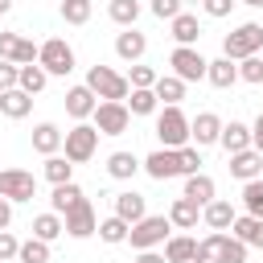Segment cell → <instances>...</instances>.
Listing matches in <instances>:
<instances>
[{
  "instance_id": "f6af8a7d",
  "label": "cell",
  "mask_w": 263,
  "mask_h": 263,
  "mask_svg": "<svg viewBox=\"0 0 263 263\" xmlns=\"http://www.w3.org/2000/svg\"><path fill=\"white\" fill-rule=\"evenodd\" d=\"M21 255V242H16V234L12 230H0V263H12Z\"/></svg>"
},
{
  "instance_id": "b9f144b4",
  "label": "cell",
  "mask_w": 263,
  "mask_h": 263,
  "mask_svg": "<svg viewBox=\"0 0 263 263\" xmlns=\"http://www.w3.org/2000/svg\"><path fill=\"white\" fill-rule=\"evenodd\" d=\"M238 82H251V86H259V82H263V58H259V53L238 62Z\"/></svg>"
},
{
  "instance_id": "6da1fadb",
  "label": "cell",
  "mask_w": 263,
  "mask_h": 263,
  "mask_svg": "<svg viewBox=\"0 0 263 263\" xmlns=\"http://www.w3.org/2000/svg\"><path fill=\"white\" fill-rule=\"evenodd\" d=\"M86 86L95 90L99 103H127V95H132L127 74H119V70H111V66H99V62L86 70Z\"/></svg>"
},
{
  "instance_id": "60d3db41",
  "label": "cell",
  "mask_w": 263,
  "mask_h": 263,
  "mask_svg": "<svg viewBox=\"0 0 263 263\" xmlns=\"http://www.w3.org/2000/svg\"><path fill=\"white\" fill-rule=\"evenodd\" d=\"M156 78H160V74H156L152 66H140V62L127 70V82H132V90H152V86H156Z\"/></svg>"
},
{
  "instance_id": "4dcf8cb0",
  "label": "cell",
  "mask_w": 263,
  "mask_h": 263,
  "mask_svg": "<svg viewBox=\"0 0 263 263\" xmlns=\"http://www.w3.org/2000/svg\"><path fill=\"white\" fill-rule=\"evenodd\" d=\"M66 234V222H62V214H37L33 218V238H41V242H53V238H62Z\"/></svg>"
},
{
  "instance_id": "1f68e13d",
  "label": "cell",
  "mask_w": 263,
  "mask_h": 263,
  "mask_svg": "<svg viewBox=\"0 0 263 263\" xmlns=\"http://www.w3.org/2000/svg\"><path fill=\"white\" fill-rule=\"evenodd\" d=\"M214 263H247V247L234 234L218 230V255H214Z\"/></svg>"
},
{
  "instance_id": "8fae6325",
  "label": "cell",
  "mask_w": 263,
  "mask_h": 263,
  "mask_svg": "<svg viewBox=\"0 0 263 263\" xmlns=\"http://www.w3.org/2000/svg\"><path fill=\"white\" fill-rule=\"evenodd\" d=\"M62 222H66V234H70V238H90V234H99V218H95V205H90L86 197H82L74 210H66Z\"/></svg>"
},
{
  "instance_id": "5b68a950",
  "label": "cell",
  "mask_w": 263,
  "mask_h": 263,
  "mask_svg": "<svg viewBox=\"0 0 263 263\" xmlns=\"http://www.w3.org/2000/svg\"><path fill=\"white\" fill-rule=\"evenodd\" d=\"M37 66H41L49 78H66V74L74 70V49H70V41H62V37H49V41H41Z\"/></svg>"
},
{
  "instance_id": "681fc988",
  "label": "cell",
  "mask_w": 263,
  "mask_h": 263,
  "mask_svg": "<svg viewBox=\"0 0 263 263\" xmlns=\"http://www.w3.org/2000/svg\"><path fill=\"white\" fill-rule=\"evenodd\" d=\"M8 222H12V201L0 197V230H8Z\"/></svg>"
},
{
  "instance_id": "603a6c76",
  "label": "cell",
  "mask_w": 263,
  "mask_h": 263,
  "mask_svg": "<svg viewBox=\"0 0 263 263\" xmlns=\"http://www.w3.org/2000/svg\"><path fill=\"white\" fill-rule=\"evenodd\" d=\"M205 82L218 86V90H230V86L238 82V62H230V58H214L210 70H205Z\"/></svg>"
},
{
  "instance_id": "ab89813d",
  "label": "cell",
  "mask_w": 263,
  "mask_h": 263,
  "mask_svg": "<svg viewBox=\"0 0 263 263\" xmlns=\"http://www.w3.org/2000/svg\"><path fill=\"white\" fill-rule=\"evenodd\" d=\"M16 263H49V242H41V238H25Z\"/></svg>"
},
{
  "instance_id": "cb8c5ba5",
  "label": "cell",
  "mask_w": 263,
  "mask_h": 263,
  "mask_svg": "<svg viewBox=\"0 0 263 263\" xmlns=\"http://www.w3.org/2000/svg\"><path fill=\"white\" fill-rule=\"evenodd\" d=\"M218 144L226 148V156L247 152V148H251V127H247V123H238V119H230V123H222V140H218Z\"/></svg>"
},
{
  "instance_id": "8d00e7d4",
  "label": "cell",
  "mask_w": 263,
  "mask_h": 263,
  "mask_svg": "<svg viewBox=\"0 0 263 263\" xmlns=\"http://www.w3.org/2000/svg\"><path fill=\"white\" fill-rule=\"evenodd\" d=\"M156 107H160L156 90H132L127 95V111L132 115H156Z\"/></svg>"
},
{
  "instance_id": "7402d4cb",
  "label": "cell",
  "mask_w": 263,
  "mask_h": 263,
  "mask_svg": "<svg viewBox=\"0 0 263 263\" xmlns=\"http://www.w3.org/2000/svg\"><path fill=\"white\" fill-rule=\"evenodd\" d=\"M140 168H144V160H140L136 152H111V156H107V177H111V181H132Z\"/></svg>"
},
{
  "instance_id": "8992f818",
  "label": "cell",
  "mask_w": 263,
  "mask_h": 263,
  "mask_svg": "<svg viewBox=\"0 0 263 263\" xmlns=\"http://www.w3.org/2000/svg\"><path fill=\"white\" fill-rule=\"evenodd\" d=\"M95 148H99V127H95V123H74V127L66 132L62 152H66L70 164H86V160L95 156Z\"/></svg>"
},
{
  "instance_id": "52a82bcc",
  "label": "cell",
  "mask_w": 263,
  "mask_h": 263,
  "mask_svg": "<svg viewBox=\"0 0 263 263\" xmlns=\"http://www.w3.org/2000/svg\"><path fill=\"white\" fill-rule=\"evenodd\" d=\"M168 66H173V74H177L181 82H201L205 70H210V62H205L193 45H177V49L168 53Z\"/></svg>"
},
{
  "instance_id": "7a4b0ae2",
  "label": "cell",
  "mask_w": 263,
  "mask_h": 263,
  "mask_svg": "<svg viewBox=\"0 0 263 263\" xmlns=\"http://www.w3.org/2000/svg\"><path fill=\"white\" fill-rule=\"evenodd\" d=\"M156 140H160V148L181 152V148L189 144V115H185L181 107H164V111L156 115Z\"/></svg>"
},
{
  "instance_id": "277c9868",
  "label": "cell",
  "mask_w": 263,
  "mask_h": 263,
  "mask_svg": "<svg viewBox=\"0 0 263 263\" xmlns=\"http://www.w3.org/2000/svg\"><path fill=\"white\" fill-rule=\"evenodd\" d=\"M259 45H263V25L247 21V25H238L234 33H226V37H222V58L242 62V58H255V53H259Z\"/></svg>"
},
{
  "instance_id": "ba28073f",
  "label": "cell",
  "mask_w": 263,
  "mask_h": 263,
  "mask_svg": "<svg viewBox=\"0 0 263 263\" xmlns=\"http://www.w3.org/2000/svg\"><path fill=\"white\" fill-rule=\"evenodd\" d=\"M90 119H95L99 136H123V132L132 127V111H127V103H99Z\"/></svg>"
},
{
  "instance_id": "c3c4849f",
  "label": "cell",
  "mask_w": 263,
  "mask_h": 263,
  "mask_svg": "<svg viewBox=\"0 0 263 263\" xmlns=\"http://www.w3.org/2000/svg\"><path fill=\"white\" fill-rule=\"evenodd\" d=\"M251 148H255V152L263 156V111H259V119L251 123Z\"/></svg>"
},
{
  "instance_id": "9c48e42d",
  "label": "cell",
  "mask_w": 263,
  "mask_h": 263,
  "mask_svg": "<svg viewBox=\"0 0 263 263\" xmlns=\"http://www.w3.org/2000/svg\"><path fill=\"white\" fill-rule=\"evenodd\" d=\"M0 197L8 201H33L37 197V177L25 168H4L0 173Z\"/></svg>"
},
{
  "instance_id": "bcb514c9",
  "label": "cell",
  "mask_w": 263,
  "mask_h": 263,
  "mask_svg": "<svg viewBox=\"0 0 263 263\" xmlns=\"http://www.w3.org/2000/svg\"><path fill=\"white\" fill-rule=\"evenodd\" d=\"M16 82H21V66H16V62H0V95L12 90Z\"/></svg>"
},
{
  "instance_id": "d6a6232c",
  "label": "cell",
  "mask_w": 263,
  "mask_h": 263,
  "mask_svg": "<svg viewBox=\"0 0 263 263\" xmlns=\"http://www.w3.org/2000/svg\"><path fill=\"white\" fill-rule=\"evenodd\" d=\"M107 16H111L115 25H123V29H136V21H140V0H111V4H107Z\"/></svg>"
},
{
  "instance_id": "e575fe53",
  "label": "cell",
  "mask_w": 263,
  "mask_h": 263,
  "mask_svg": "<svg viewBox=\"0 0 263 263\" xmlns=\"http://www.w3.org/2000/svg\"><path fill=\"white\" fill-rule=\"evenodd\" d=\"M127 234H132V226H127L123 218H115V214L99 222V238H103L107 247H119V242H127Z\"/></svg>"
},
{
  "instance_id": "484cf974",
  "label": "cell",
  "mask_w": 263,
  "mask_h": 263,
  "mask_svg": "<svg viewBox=\"0 0 263 263\" xmlns=\"http://www.w3.org/2000/svg\"><path fill=\"white\" fill-rule=\"evenodd\" d=\"M168 29H173V41H177V45H197V37H201V21H197L193 12L173 16V21H168Z\"/></svg>"
},
{
  "instance_id": "ffe728a7",
  "label": "cell",
  "mask_w": 263,
  "mask_h": 263,
  "mask_svg": "<svg viewBox=\"0 0 263 263\" xmlns=\"http://www.w3.org/2000/svg\"><path fill=\"white\" fill-rule=\"evenodd\" d=\"M230 234L251 251V247H259L263 251V218H251V214H238L234 218V226H230Z\"/></svg>"
},
{
  "instance_id": "db71d44e",
  "label": "cell",
  "mask_w": 263,
  "mask_h": 263,
  "mask_svg": "<svg viewBox=\"0 0 263 263\" xmlns=\"http://www.w3.org/2000/svg\"><path fill=\"white\" fill-rule=\"evenodd\" d=\"M181 4H201V0H181Z\"/></svg>"
},
{
  "instance_id": "7bdbcfd3",
  "label": "cell",
  "mask_w": 263,
  "mask_h": 263,
  "mask_svg": "<svg viewBox=\"0 0 263 263\" xmlns=\"http://www.w3.org/2000/svg\"><path fill=\"white\" fill-rule=\"evenodd\" d=\"M193 173H201V148L185 144L181 148V177H193Z\"/></svg>"
},
{
  "instance_id": "f35d334b",
  "label": "cell",
  "mask_w": 263,
  "mask_h": 263,
  "mask_svg": "<svg viewBox=\"0 0 263 263\" xmlns=\"http://www.w3.org/2000/svg\"><path fill=\"white\" fill-rule=\"evenodd\" d=\"M242 210H247L251 218H263V177L242 185Z\"/></svg>"
},
{
  "instance_id": "44dd1931",
  "label": "cell",
  "mask_w": 263,
  "mask_h": 263,
  "mask_svg": "<svg viewBox=\"0 0 263 263\" xmlns=\"http://www.w3.org/2000/svg\"><path fill=\"white\" fill-rule=\"evenodd\" d=\"M62 144H66V136H62L58 123H37V127H33V152H41V156H58Z\"/></svg>"
},
{
  "instance_id": "e0dca14e",
  "label": "cell",
  "mask_w": 263,
  "mask_h": 263,
  "mask_svg": "<svg viewBox=\"0 0 263 263\" xmlns=\"http://www.w3.org/2000/svg\"><path fill=\"white\" fill-rule=\"evenodd\" d=\"M115 53H119L123 62H132V66H136V62L148 53V37H144L140 29H123V33L115 37Z\"/></svg>"
},
{
  "instance_id": "836d02e7",
  "label": "cell",
  "mask_w": 263,
  "mask_h": 263,
  "mask_svg": "<svg viewBox=\"0 0 263 263\" xmlns=\"http://www.w3.org/2000/svg\"><path fill=\"white\" fill-rule=\"evenodd\" d=\"M41 173H45V181H49V185H66V181H74V164H70L66 156H45Z\"/></svg>"
},
{
  "instance_id": "4fadbf2b",
  "label": "cell",
  "mask_w": 263,
  "mask_h": 263,
  "mask_svg": "<svg viewBox=\"0 0 263 263\" xmlns=\"http://www.w3.org/2000/svg\"><path fill=\"white\" fill-rule=\"evenodd\" d=\"M189 140H193L197 148L218 144V140H222V119H218L214 111H197V115L189 119Z\"/></svg>"
},
{
  "instance_id": "2e32d148",
  "label": "cell",
  "mask_w": 263,
  "mask_h": 263,
  "mask_svg": "<svg viewBox=\"0 0 263 263\" xmlns=\"http://www.w3.org/2000/svg\"><path fill=\"white\" fill-rule=\"evenodd\" d=\"M115 218H123L127 226H136L140 218H148V205H144V193H136V189H123V193H115V210H111Z\"/></svg>"
},
{
  "instance_id": "f1b7e54d",
  "label": "cell",
  "mask_w": 263,
  "mask_h": 263,
  "mask_svg": "<svg viewBox=\"0 0 263 263\" xmlns=\"http://www.w3.org/2000/svg\"><path fill=\"white\" fill-rule=\"evenodd\" d=\"M152 90H156V99H160L164 107H181V99H185V82H181L177 74H160Z\"/></svg>"
},
{
  "instance_id": "816d5d0a",
  "label": "cell",
  "mask_w": 263,
  "mask_h": 263,
  "mask_svg": "<svg viewBox=\"0 0 263 263\" xmlns=\"http://www.w3.org/2000/svg\"><path fill=\"white\" fill-rule=\"evenodd\" d=\"M4 12H12V0H0V16H4Z\"/></svg>"
},
{
  "instance_id": "d4e9b609",
  "label": "cell",
  "mask_w": 263,
  "mask_h": 263,
  "mask_svg": "<svg viewBox=\"0 0 263 263\" xmlns=\"http://www.w3.org/2000/svg\"><path fill=\"white\" fill-rule=\"evenodd\" d=\"M29 111H33V95H25L21 86H12V90L0 95V115L4 119H25Z\"/></svg>"
},
{
  "instance_id": "7c38bea8",
  "label": "cell",
  "mask_w": 263,
  "mask_h": 263,
  "mask_svg": "<svg viewBox=\"0 0 263 263\" xmlns=\"http://www.w3.org/2000/svg\"><path fill=\"white\" fill-rule=\"evenodd\" d=\"M144 173H148L152 181H173V177H181V152H173V148L148 152V156H144Z\"/></svg>"
},
{
  "instance_id": "9f6ffc18",
  "label": "cell",
  "mask_w": 263,
  "mask_h": 263,
  "mask_svg": "<svg viewBox=\"0 0 263 263\" xmlns=\"http://www.w3.org/2000/svg\"><path fill=\"white\" fill-rule=\"evenodd\" d=\"M0 173H4V168H0Z\"/></svg>"
},
{
  "instance_id": "83f0119b",
  "label": "cell",
  "mask_w": 263,
  "mask_h": 263,
  "mask_svg": "<svg viewBox=\"0 0 263 263\" xmlns=\"http://www.w3.org/2000/svg\"><path fill=\"white\" fill-rule=\"evenodd\" d=\"M164 259H168V263H193V259H197V238L173 234V238L164 242Z\"/></svg>"
},
{
  "instance_id": "d6986e66",
  "label": "cell",
  "mask_w": 263,
  "mask_h": 263,
  "mask_svg": "<svg viewBox=\"0 0 263 263\" xmlns=\"http://www.w3.org/2000/svg\"><path fill=\"white\" fill-rule=\"evenodd\" d=\"M234 218H238V210H234L226 197H214V201L201 210V222H205L210 230H230V226H234Z\"/></svg>"
},
{
  "instance_id": "11a10c76",
  "label": "cell",
  "mask_w": 263,
  "mask_h": 263,
  "mask_svg": "<svg viewBox=\"0 0 263 263\" xmlns=\"http://www.w3.org/2000/svg\"><path fill=\"white\" fill-rule=\"evenodd\" d=\"M58 4H62V0H58Z\"/></svg>"
},
{
  "instance_id": "f907efd6",
  "label": "cell",
  "mask_w": 263,
  "mask_h": 263,
  "mask_svg": "<svg viewBox=\"0 0 263 263\" xmlns=\"http://www.w3.org/2000/svg\"><path fill=\"white\" fill-rule=\"evenodd\" d=\"M136 263H168V259H164V255H156V251H140V259H136Z\"/></svg>"
},
{
  "instance_id": "ee69618b",
  "label": "cell",
  "mask_w": 263,
  "mask_h": 263,
  "mask_svg": "<svg viewBox=\"0 0 263 263\" xmlns=\"http://www.w3.org/2000/svg\"><path fill=\"white\" fill-rule=\"evenodd\" d=\"M181 12H185L181 0H152V16H156V21H173V16H181Z\"/></svg>"
},
{
  "instance_id": "3957f363",
  "label": "cell",
  "mask_w": 263,
  "mask_h": 263,
  "mask_svg": "<svg viewBox=\"0 0 263 263\" xmlns=\"http://www.w3.org/2000/svg\"><path fill=\"white\" fill-rule=\"evenodd\" d=\"M168 230H173L168 214H148V218H140V222L132 226L127 242H132L136 251H156V247H164V242H168Z\"/></svg>"
},
{
  "instance_id": "f5cc1de1",
  "label": "cell",
  "mask_w": 263,
  "mask_h": 263,
  "mask_svg": "<svg viewBox=\"0 0 263 263\" xmlns=\"http://www.w3.org/2000/svg\"><path fill=\"white\" fill-rule=\"evenodd\" d=\"M242 4H251V8H263V0H242Z\"/></svg>"
},
{
  "instance_id": "5bb4252c",
  "label": "cell",
  "mask_w": 263,
  "mask_h": 263,
  "mask_svg": "<svg viewBox=\"0 0 263 263\" xmlns=\"http://www.w3.org/2000/svg\"><path fill=\"white\" fill-rule=\"evenodd\" d=\"M95 107H99V99H95V90L82 82V86H70L66 90V115L70 119H78V123H86L90 115H95Z\"/></svg>"
},
{
  "instance_id": "9a60e30c",
  "label": "cell",
  "mask_w": 263,
  "mask_h": 263,
  "mask_svg": "<svg viewBox=\"0 0 263 263\" xmlns=\"http://www.w3.org/2000/svg\"><path fill=\"white\" fill-rule=\"evenodd\" d=\"M230 177L242 181V185H247V181H259V177H263V156H259L255 148L234 152V156H230Z\"/></svg>"
},
{
  "instance_id": "d590c367",
  "label": "cell",
  "mask_w": 263,
  "mask_h": 263,
  "mask_svg": "<svg viewBox=\"0 0 263 263\" xmlns=\"http://www.w3.org/2000/svg\"><path fill=\"white\" fill-rule=\"evenodd\" d=\"M45 82H49V74H45L37 62H33V66H21V82H16V86H21L25 95H41Z\"/></svg>"
},
{
  "instance_id": "30bf717a",
  "label": "cell",
  "mask_w": 263,
  "mask_h": 263,
  "mask_svg": "<svg viewBox=\"0 0 263 263\" xmlns=\"http://www.w3.org/2000/svg\"><path fill=\"white\" fill-rule=\"evenodd\" d=\"M41 53V45H33V37L21 33H0V62H16V66H33Z\"/></svg>"
},
{
  "instance_id": "ac0fdd59",
  "label": "cell",
  "mask_w": 263,
  "mask_h": 263,
  "mask_svg": "<svg viewBox=\"0 0 263 263\" xmlns=\"http://www.w3.org/2000/svg\"><path fill=\"white\" fill-rule=\"evenodd\" d=\"M181 197H189V201H197L201 210L218 197V185H214V177L210 173H193V177H185V193Z\"/></svg>"
},
{
  "instance_id": "7dc6e473",
  "label": "cell",
  "mask_w": 263,
  "mask_h": 263,
  "mask_svg": "<svg viewBox=\"0 0 263 263\" xmlns=\"http://www.w3.org/2000/svg\"><path fill=\"white\" fill-rule=\"evenodd\" d=\"M238 0H201V8H205V16H214V21H222V16H230V8H234Z\"/></svg>"
},
{
  "instance_id": "f546056e",
  "label": "cell",
  "mask_w": 263,
  "mask_h": 263,
  "mask_svg": "<svg viewBox=\"0 0 263 263\" xmlns=\"http://www.w3.org/2000/svg\"><path fill=\"white\" fill-rule=\"evenodd\" d=\"M82 197H86V193H82V185L66 181V185H53V193H49V205H53V214H66V210H74Z\"/></svg>"
},
{
  "instance_id": "4316f807",
  "label": "cell",
  "mask_w": 263,
  "mask_h": 263,
  "mask_svg": "<svg viewBox=\"0 0 263 263\" xmlns=\"http://www.w3.org/2000/svg\"><path fill=\"white\" fill-rule=\"evenodd\" d=\"M197 218H201V205H197V201H189V197H177V201L168 205V222H173L177 230H193V226H197Z\"/></svg>"
},
{
  "instance_id": "74e56055",
  "label": "cell",
  "mask_w": 263,
  "mask_h": 263,
  "mask_svg": "<svg viewBox=\"0 0 263 263\" xmlns=\"http://www.w3.org/2000/svg\"><path fill=\"white\" fill-rule=\"evenodd\" d=\"M58 12H62L66 25H86L90 21V0H62Z\"/></svg>"
}]
</instances>
